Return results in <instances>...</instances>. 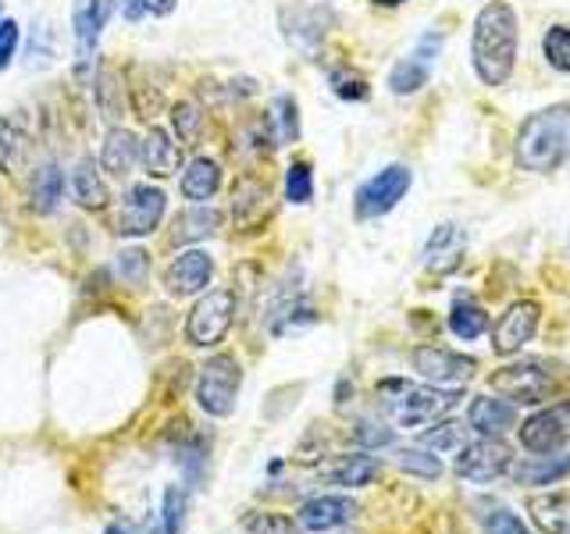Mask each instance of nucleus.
I'll use <instances>...</instances> for the list:
<instances>
[{
  "label": "nucleus",
  "mask_w": 570,
  "mask_h": 534,
  "mask_svg": "<svg viewBox=\"0 0 570 534\" xmlns=\"http://www.w3.org/2000/svg\"><path fill=\"white\" fill-rule=\"evenodd\" d=\"M314 307L303 296H293V299H282L278 307L272 310V320H267V328L272 335H285V332H296V328H307L314 325Z\"/></svg>",
  "instance_id": "31"
},
{
  "label": "nucleus",
  "mask_w": 570,
  "mask_h": 534,
  "mask_svg": "<svg viewBox=\"0 0 570 534\" xmlns=\"http://www.w3.org/2000/svg\"><path fill=\"white\" fill-rule=\"evenodd\" d=\"M115 267H118V275H121L125 285H139V281H147V275H150V254H147V249H139V246L121 249Z\"/></svg>",
  "instance_id": "40"
},
{
  "label": "nucleus",
  "mask_w": 570,
  "mask_h": 534,
  "mask_svg": "<svg viewBox=\"0 0 570 534\" xmlns=\"http://www.w3.org/2000/svg\"><path fill=\"white\" fill-rule=\"evenodd\" d=\"M485 328H489V314L471 296H456L450 310V332L456 338H478Z\"/></svg>",
  "instance_id": "32"
},
{
  "label": "nucleus",
  "mask_w": 570,
  "mask_h": 534,
  "mask_svg": "<svg viewBox=\"0 0 570 534\" xmlns=\"http://www.w3.org/2000/svg\"><path fill=\"white\" fill-rule=\"evenodd\" d=\"M356 516V503L346 495H314L307 498V503L299 506V516H296V524L303 531H335V527H343L350 524Z\"/></svg>",
  "instance_id": "17"
},
{
  "label": "nucleus",
  "mask_w": 570,
  "mask_h": 534,
  "mask_svg": "<svg viewBox=\"0 0 570 534\" xmlns=\"http://www.w3.org/2000/svg\"><path fill=\"white\" fill-rule=\"evenodd\" d=\"M243 531L246 534H299V524L285 513L254 510V513L243 516Z\"/></svg>",
  "instance_id": "37"
},
{
  "label": "nucleus",
  "mask_w": 570,
  "mask_h": 534,
  "mask_svg": "<svg viewBox=\"0 0 570 534\" xmlns=\"http://www.w3.org/2000/svg\"><path fill=\"white\" fill-rule=\"evenodd\" d=\"M471 58H474L478 79L485 86H503L510 79L513 61H517V14L503 0L481 8L474 22Z\"/></svg>",
  "instance_id": "1"
},
{
  "label": "nucleus",
  "mask_w": 570,
  "mask_h": 534,
  "mask_svg": "<svg viewBox=\"0 0 570 534\" xmlns=\"http://www.w3.org/2000/svg\"><path fill=\"white\" fill-rule=\"evenodd\" d=\"M396 467L406 471V474H414V477H421V481H435L442 474V459L432 449L417 445V449H400L396 453Z\"/></svg>",
  "instance_id": "36"
},
{
  "label": "nucleus",
  "mask_w": 570,
  "mask_h": 534,
  "mask_svg": "<svg viewBox=\"0 0 570 534\" xmlns=\"http://www.w3.org/2000/svg\"><path fill=\"white\" fill-rule=\"evenodd\" d=\"M267 129H272L275 142H296L299 139V118H296V100L293 97H278L272 103Z\"/></svg>",
  "instance_id": "35"
},
{
  "label": "nucleus",
  "mask_w": 570,
  "mask_h": 534,
  "mask_svg": "<svg viewBox=\"0 0 570 534\" xmlns=\"http://www.w3.org/2000/svg\"><path fill=\"white\" fill-rule=\"evenodd\" d=\"M539 332V307L534 303H513V307H507L503 314H499V320L492 325V346L495 353H517L521 346L531 343V335Z\"/></svg>",
  "instance_id": "13"
},
{
  "label": "nucleus",
  "mask_w": 570,
  "mask_h": 534,
  "mask_svg": "<svg viewBox=\"0 0 570 534\" xmlns=\"http://www.w3.org/2000/svg\"><path fill=\"white\" fill-rule=\"evenodd\" d=\"M139 160V139L129 132V129H115L111 136L104 139V150H100V165L104 171H111V175H129L132 165Z\"/></svg>",
  "instance_id": "28"
},
{
  "label": "nucleus",
  "mask_w": 570,
  "mask_h": 534,
  "mask_svg": "<svg viewBox=\"0 0 570 534\" xmlns=\"http://www.w3.org/2000/svg\"><path fill=\"white\" fill-rule=\"evenodd\" d=\"M485 531H489V534H531V531L521 524V516H513L510 510H495V513H489Z\"/></svg>",
  "instance_id": "45"
},
{
  "label": "nucleus",
  "mask_w": 570,
  "mask_h": 534,
  "mask_svg": "<svg viewBox=\"0 0 570 534\" xmlns=\"http://www.w3.org/2000/svg\"><path fill=\"white\" fill-rule=\"evenodd\" d=\"M528 513L542 534H570V495L542 492L528 498Z\"/></svg>",
  "instance_id": "22"
},
{
  "label": "nucleus",
  "mask_w": 570,
  "mask_h": 534,
  "mask_svg": "<svg viewBox=\"0 0 570 534\" xmlns=\"http://www.w3.org/2000/svg\"><path fill=\"white\" fill-rule=\"evenodd\" d=\"M139 160H142V168H147V175L168 178L183 168V150H178V142L165 129H150L147 139L139 142Z\"/></svg>",
  "instance_id": "20"
},
{
  "label": "nucleus",
  "mask_w": 570,
  "mask_h": 534,
  "mask_svg": "<svg viewBox=\"0 0 570 534\" xmlns=\"http://www.w3.org/2000/svg\"><path fill=\"white\" fill-rule=\"evenodd\" d=\"M272 196H267L264 182H257L254 175H243L232 192V221L239 231H257L272 221Z\"/></svg>",
  "instance_id": "14"
},
{
  "label": "nucleus",
  "mask_w": 570,
  "mask_h": 534,
  "mask_svg": "<svg viewBox=\"0 0 570 534\" xmlns=\"http://www.w3.org/2000/svg\"><path fill=\"white\" fill-rule=\"evenodd\" d=\"M517 485L524 488H546V485H560L563 477H570V453H534L524 456L521 463H510L507 471Z\"/></svg>",
  "instance_id": "16"
},
{
  "label": "nucleus",
  "mask_w": 570,
  "mask_h": 534,
  "mask_svg": "<svg viewBox=\"0 0 570 534\" xmlns=\"http://www.w3.org/2000/svg\"><path fill=\"white\" fill-rule=\"evenodd\" d=\"M439 47H442V36H424L421 47L389 71V89H392V93H400V97L417 93V89L428 82V76H432Z\"/></svg>",
  "instance_id": "15"
},
{
  "label": "nucleus",
  "mask_w": 570,
  "mask_h": 534,
  "mask_svg": "<svg viewBox=\"0 0 570 534\" xmlns=\"http://www.w3.org/2000/svg\"><path fill=\"white\" fill-rule=\"evenodd\" d=\"M421 445L432 453H460L468 445V427L456 424V421H442L435 427H428L421 435Z\"/></svg>",
  "instance_id": "34"
},
{
  "label": "nucleus",
  "mask_w": 570,
  "mask_h": 534,
  "mask_svg": "<svg viewBox=\"0 0 570 534\" xmlns=\"http://www.w3.org/2000/svg\"><path fill=\"white\" fill-rule=\"evenodd\" d=\"M239 385H243L239 360L228 353H218L200 367V378H196V403H200V409L210 417H228L232 409H236Z\"/></svg>",
  "instance_id": "5"
},
{
  "label": "nucleus",
  "mask_w": 570,
  "mask_h": 534,
  "mask_svg": "<svg viewBox=\"0 0 570 534\" xmlns=\"http://www.w3.org/2000/svg\"><path fill=\"white\" fill-rule=\"evenodd\" d=\"M232 320H236V293L232 289H214L196 299V307L186 317V343L210 349L228 335Z\"/></svg>",
  "instance_id": "6"
},
{
  "label": "nucleus",
  "mask_w": 570,
  "mask_h": 534,
  "mask_svg": "<svg viewBox=\"0 0 570 534\" xmlns=\"http://www.w3.org/2000/svg\"><path fill=\"white\" fill-rule=\"evenodd\" d=\"M165 207H168V196L165 189H157L150 182H139L125 192V204H121V218H118V231L129 239H142V236H154L160 218H165Z\"/></svg>",
  "instance_id": "9"
},
{
  "label": "nucleus",
  "mask_w": 570,
  "mask_h": 534,
  "mask_svg": "<svg viewBox=\"0 0 570 534\" xmlns=\"http://www.w3.org/2000/svg\"><path fill=\"white\" fill-rule=\"evenodd\" d=\"M285 200L289 204H311L314 200V171L307 160H296V165L285 171Z\"/></svg>",
  "instance_id": "39"
},
{
  "label": "nucleus",
  "mask_w": 570,
  "mask_h": 534,
  "mask_svg": "<svg viewBox=\"0 0 570 534\" xmlns=\"http://www.w3.org/2000/svg\"><path fill=\"white\" fill-rule=\"evenodd\" d=\"M513 463V453L503 438H481V442H468L456 453L453 471L463 481H474V485H489V481L503 477Z\"/></svg>",
  "instance_id": "8"
},
{
  "label": "nucleus",
  "mask_w": 570,
  "mask_h": 534,
  "mask_svg": "<svg viewBox=\"0 0 570 534\" xmlns=\"http://www.w3.org/2000/svg\"><path fill=\"white\" fill-rule=\"evenodd\" d=\"M175 132L183 142H189V147H196V142L204 139V107L200 103H193V100H183V103H175Z\"/></svg>",
  "instance_id": "38"
},
{
  "label": "nucleus",
  "mask_w": 570,
  "mask_h": 534,
  "mask_svg": "<svg viewBox=\"0 0 570 534\" xmlns=\"http://www.w3.org/2000/svg\"><path fill=\"white\" fill-rule=\"evenodd\" d=\"M489 385L499 392L503 399H513V403H542V399H552L563 385V374L557 364L549 360H517V364H507L499 367Z\"/></svg>",
  "instance_id": "4"
},
{
  "label": "nucleus",
  "mask_w": 570,
  "mask_h": 534,
  "mask_svg": "<svg viewBox=\"0 0 570 534\" xmlns=\"http://www.w3.org/2000/svg\"><path fill=\"white\" fill-rule=\"evenodd\" d=\"M111 11H115V0H76V8H71V29H76L82 53L97 47Z\"/></svg>",
  "instance_id": "21"
},
{
  "label": "nucleus",
  "mask_w": 570,
  "mask_h": 534,
  "mask_svg": "<svg viewBox=\"0 0 570 534\" xmlns=\"http://www.w3.org/2000/svg\"><path fill=\"white\" fill-rule=\"evenodd\" d=\"M97 107H100V118H107V121H118L125 115V86H121L115 68H100V76H97Z\"/></svg>",
  "instance_id": "33"
},
{
  "label": "nucleus",
  "mask_w": 570,
  "mask_h": 534,
  "mask_svg": "<svg viewBox=\"0 0 570 534\" xmlns=\"http://www.w3.org/2000/svg\"><path fill=\"white\" fill-rule=\"evenodd\" d=\"M104 534H132L129 527H125V524H111V527H107Z\"/></svg>",
  "instance_id": "47"
},
{
  "label": "nucleus",
  "mask_w": 570,
  "mask_h": 534,
  "mask_svg": "<svg viewBox=\"0 0 570 534\" xmlns=\"http://www.w3.org/2000/svg\"><path fill=\"white\" fill-rule=\"evenodd\" d=\"M517 165L534 175H549L570 160V103H552L531 115L517 132Z\"/></svg>",
  "instance_id": "2"
},
{
  "label": "nucleus",
  "mask_w": 570,
  "mask_h": 534,
  "mask_svg": "<svg viewBox=\"0 0 570 534\" xmlns=\"http://www.w3.org/2000/svg\"><path fill=\"white\" fill-rule=\"evenodd\" d=\"M468 424L481 438H499L517 424V406L495 396H474L468 406Z\"/></svg>",
  "instance_id": "19"
},
{
  "label": "nucleus",
  "mask_w": 570,
  "mask_h": 534,
  "mask_svg": "<svg viewBox=\"0 0 570 534\" xmlns=\"http://www.w3.org/2000/svg\"><path fill=\"white\" fill-rule=\"evenodd\" d=\"M71 200L82 210H104L107 207V186L97 171L94 157H82L76 168H71Z\"/></svg>",
  "instance_id": "24"
},
{
  "label": "nucleus",
  "mask_w": 570,
  "mask_h": 534,
  "mask_svg": "<svg viewBox=\"0 0 570 534\" xmlns=\"http://www.w3.org/2000/svg\"><path fill=\"white\" fill-rule=\"evenodd\" d=\"M32 154V125L26 111H11L8 118H0V168L8 175L22 171L26 160Z\"/></svg>",
  "instance_id": "18"
},
{
  "label": "nucleus",
  "mask_w": 570,
  "mask_h": 534,
  "mask_svg": "<svg viewBox=\"0 0 570 534\" xmlns=\"http://www.w3.org/2000/svg\"><path fill=\"white\" fill-rule=\"evenodd\" d=\"M214 278V260L204 249H183L165 271V285L171 296H200Z\"/></svg>",
  "instance_id": "12"
},
{
  "label": "nucleus",
  "mask_w": 570,
  "mask_h": 534,
  "mask_svg": "<svg viewBox=\"0 0 570 534\" xmlns=\"http://www.w3.org/2000/svg\"><path fill=\"white\" fill-rule=\"evenodd\" d=\"M546 58L557 71H570V29L552 26L546 32Z\"/></svg>",
  "instance_id": "41"
},
{
  "label": "nucleus",
  "mask_w": 570,
  "mask_h": 534,
  "mask_svg": "<svg viewBox=\"0 0 570 534\" xmlns=\"http://www.w3.org/2000/svg\"><path fill=\"white\" fill-rule=\"evenodd\" d=\"M460 254H463L460 225H439L432 231V239H428V246H424V264L442 275V271H450V267L460 264Z\"/></svg>",
  "instance_id": "27"
},
{
  "label": "nucleus",
  "mask_w": 570,
  "mask_h": 534,
  "mask_svg": "<svg viewBox=\"0 0 570 534\" xmlns=\"http://www.w3.org/2000/svg\"><path fill=\"white\" fill-rule=\"evenodd\" d=\"M374 4H382V8H396V4H403V0H374Z\"/></svg>",
  "instance_id": "48"
},
{
  "label": "nucleus",
  "mask_w": 570,
  "mask_h": 534,
  "mask_svg": "<svg viewBox=\"0 0 570 534\" xmlns=\"http://www.w3.org/2000/svg\"><path fill=\"white\" fill-rule=\"evenodd\" d=\"M410 364L421 374L428 385H450L460 388L463 382H471L478 374L474 356H463L456 349H439V346H421L410 353Z\"/></svg>",
  "instance_id": "10"
},
{
  "label": "nucleus",
  "mask_w": 570,
  "mask_h": 534,
  "mask_svg": "<svg viewBox=\"0 0 570 534\" xmlns=\"http://www.w3.org/2000/svg\"><path fill=\"white\" fill-rule=\"evenodd\" d=\"M222 189V168L210 157H193L189 168L183 171V196L189 204H207L210 196Z\"/></svg>",
  "instance_id": "23"
},
{
  "label": "nucleus",
  "mask_w": 570,
  "mask_h": 534,
  "mask_svg": "<svg viewBox=\"0 0 570 534\" xmlns=\"http://www.w3.org/2000/svg\"><path fill=\"white\" fill-rule=\"evenodd\" d=\"M175 11V0H125L121 14L129 22H142V18H165Z\"/></svg>",
  "instance_id": "43"
},
{
  "label": "nucleus",
  "mask_w": 570,
  "mask_h": 534,
  "mask_svg": "<svg viewBox=\"0 0 570 534\" xmlns=\"http://www.w3.org/2000/svg\"><path fill=\"white\" fill-rule=\"evenodd\" d=\"M186 513H189V495L178 485H168L165 495H160V513H157L150 534H183Z\"/></svg>",
  "instance_id": "30"
},
{
  "label": "nucleus",
  "mask_w": 570,
  "mask_h": 534,
  "mask_svg": "<svg viewBox=\"0 0 570 534\" xmlns=\"http://www.w3.org/2000/svg\"><path fill=\"white\" fill-rule=\"evenodd\" d=\"M61 189H65V178L58 171V165H43L36 168L32 175V186H29V200L36 214H53L61 204Z\"/></svg>",
  "instance_id": "29"
},
{
  "label": "nucleus",
  "mask_w": 570,
  "mask_h": 534,
  "mask_svg": "<svg viewBox=\"0 0 570 534\" xmlns=\"http://www.w3.org/2000/svg\"><path fill=\"white\" fill-rule=\"evenodd\" d=\"M332 89H335V97H343V100H364L367 97L364 76H356V71H350V68L335 71V76H332Z\"/></svg>",
  "instance_id": "44"
},
{
  "label": "nucleus",
  "mask_w": 570,
  "mask_h": 534,
  "mask_svg": "<svg viewBox=\"0 0 570 534\" xmlns=\"http://www.w3.org/2000/svg\"><path fill=\"white\" fill-rule=\"evenodd\" d=\"M353 438H356L361 449H385V445H392V438H396V432L385 427V424H379V421H361V424H356Z\"/></svg>",
  "instance_id": "42"
},
{
  "label": "nucleus",
  "mask_w": 570,
  "mask_h": 534,
  "mask_svg": "<svg viewBox=\"0 0 570 534\" xmlns=\"http://www.w3.org/2000/svg\"><path fill=\"white\" fill-rule=\"evenodd\" d=\"M521 445L528 453H557L570 445V399L539 409L521 427Z\"/></svg>",
  "instance_id": "11"
},
{
  "label": "nucleus",
  "mask_w": 570,
  "mask_h": 534,
  "mask_svg": "<svg viewBox=\"0 0 570 534\" xmlns=\"http://www.w3.org/2000/svg\"><path fill=\"white\" fill-rule=\"evenodd\" d=\"M222 225V210L214 207H189L175 218V228H171V243L175 246H186V243H200V239H210L214 231Z\"/></svg>",
  "instance_id": "26"
},
{
  "label": "nucleus",
  "mask_w": 570,
  "mask_h": 534,
  "mask_svg": "<svg viewBox=\"0 0 570 534\" xmlns=\"http://www.w3.org/2000/svg\"><path fill=\"white\" fill-rule=\"evenodd\" d=\"M18 36H22V29L14 22H0V68H8L18 53Z\"/></svg>",
  "instance_id": "46"
},
{
  "label": "nucleus",
  "mask_w": 570,
  "mask_h": 534,
  "mask_svg": "<svg viewBox=\"0 0 570 534\" xmlns=\"http://www.w3.org/2000/svg\"><path fill=\"white\" fill-rule=\"evenodd\" d=\"M410 189V168L406 165H389L379 175H371L367 182L356 189V200H353V214L361 221L371 218H382L392 207H396Z\"/></svg>",
  "instance_id": "7"
},
{
  "label": "nucleus",
  "mask_w": 570,
  "mask_h": 534,
  "mask_svg": "<svg viewBox=\"0 0 570 534\" xmlns=\"http://www.w3.org/2000/svg\"><path fill=\"white\" fill-rule=\"evenodd\" d=\"M379 474H382V463L374 459V456H367V453H350V456L338 459L335 467H328L325 481H328V485H335V488H364Z\"/></svg>",
  "instance_id": "25"
},
{
  "label": "nucleus",
  "mask_w": 570,
  "mask_h": 534,
  "mask_svg": "<svg viewBox=\"0 0 570 534\" xmlns=\"http://www.w3.org/2000/svg\"><path fill=\"white\" fill-rule=\"evenodd\" d=\"M379 396L385 414L392 424L400 427H424L442 421L450 409L460 403V388H439V385H414V382H400L389 378L379 385Z\"/></svg>",
  "instance_id": "3"
}]
</instances>
